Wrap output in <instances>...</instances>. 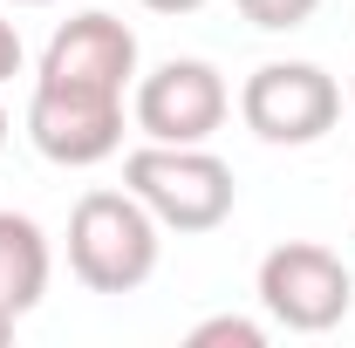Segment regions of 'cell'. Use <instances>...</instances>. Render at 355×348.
Wrapping results in <instances>:
<instances>
[{"label":"cell","mask_w":355,"mask_h":348,"mask_svg":"<svg viewBox=\"0 0 355 348\" xmlns=\"http://www.w3.org/2000/svg\"><path fill=\"white\" fill-rule=\"evenodd\" d=\"M144 7H150V14H198L205 0H144Z\"/></svg>","instance_id":"cell-12"},{"label":"cell","mask_w":355,"mask_h":348,"mask_svg":"<svg viewBox=\"0 0 355 348\" xmlns=\"http://www.w3.org/2000/svg\"><path fill=\"white\" fill-rule=\"evenodd\" d=\"M48 294V232L28 212H0V314H28Z\"/></svg>","instance_id":"cell-8"},{"label":"cell","mask_w":355,"mask_h":348,"mask_svg":"<svg viewBox=\"0 0 355 348\" xmlns=\"http://www.w3.org/2000/svg\"><path fill=\"white\" fill-rule=\"evenodd\" d=\"M7 335H14V314H0V342H7Z\"/></svg>","instance_id":"cell-13"},{"label":"cell","mask_w":355,"mask_h":348,"mask_svg":"<svg viewBox=\"0 0 355 348\" xmlns=\"http://www.w3.org/2000/svg\"><path fill=\"white\" fill-rule=\"evenodd\" d=\"M0 143H7V110H0Z\"/></svg>","instance_id":"cell-14"},{"label":"cell","mask_w":355,"mask_h":348,"mask_svg":"<svg viewBox=\"0 0 355 348\" xmlns=\"http://www.w3.org/2000/svg\"><path fill=\"white\" fill-rule=\"evenodd\" d=\"M239 116L260 143H321L342 116V82L314 62H260L239 89Z\"/></svg>","instance_id":"cell-4"},{"label":"cell","mask_w":355,"mask_h":348,"mask_svg":"<svg viewBox=\"0 0 355 348\" xmlns=\"http://www.w3.org/2000/svg\"><path fill=\"white\" fill-rule=\"evenodd\" d=\"M28 137L48 164L89 171L103 157L123 150V96L116 89H89V82H48L35 76L28 96Z\"/></svg>","instance_id":"cell-3"},{"label":"cell","mask_w":355,"mask_h":348,"mask_svg":"<svg viewBox=\"0 0 355 348\" xmlns=\"http://www.w3.org/2000/svg\"><path fill=\"white\" fill-rule=\"evenodd\" d=\"M314 7L321 0H239V14L253 21V28H266V35H287V28H308Z\"/></svg>","instance_id":"cell-10"},{"label":"cell","mask_w":355,"mask_h":348,"mask_svg":"<svg viewBox=\"0 0 355 348\" xmlns=\"http://www.w3.org/2000/svg\"><path fill=\"white\" fill-rule=\"evenodd\" d=\"M349 301H355V280L342 253H328L314 239H287L260 260V307L294 335H328L349 314Z\"/></svg>","instance_id":"cell-6"},{"label":"cell","mask_w":355,"mask_h":348,"mask_svg":"<svg viewBox=\"0 0 355 348\" xmlns=\"http://www.w3.org/2000/svg\"><path fill=\"white\" fill-rule=\"evenodd\" d=\"M14 7H48V0H14Z\"/></svg>","instance_id":"cell-15"},{"label":"cell","mask_w":355,"mask_h":348,"mask_svg":"<svg viewBox=\"0 0 355 348\" xmlns=\"http://www.w3.org/2000/svg\"><path fill=\"white\" fill-rule=\"evenodd\" d=\"M157 246L164 225L150 218V205L123 191H83L69 212V273L89 294H137L157 273Z\"/></svg>","instance_id":"cell-1"},{"label":"cell","mask_w":355,"mask_h":348,"mask_svg":"<svg viewBox=\"0 0 355 348\" xmlns=\"http://www.w3.org/2000/svg\"><path fill=\"white\" fill-rule=\"evenodd\" d=\"M184 342H191V348H260L266 328H260V321H246V314H212V321H198Z\"/></svg>","instance_id":"cell-9"},{"label":"cell","mask_w":355,"mask_h":348,"mask_svg":"<svg viewBox=\"0 0 355 348\" xmlns=\"http://www.w3.org/2000/svg\"><path fill=\"white\" fill-rule=\"evenodd\" d=\"M123 184L150 205L164 232H219L232 218V164L212 157L205 143H144L123 157Z\"/></svg>","instance_id":"cell-2"},{"label":"cell","mask_w":355,"mask_h":348,"mask_svg":"<svg viewBox=\"0 0 355 348\" xmlns=\"http://www.w3.org/2000/svg\"><path fill=\"white\" fill-rule=\"evenodd\" d=\"M42 76L48 82H89V89H123L137 82V35L116 21V14H103V7H89L76 21H62L42 48Z\"/></svg>","instance_id":"cell-7"},{"label":"cell","mask_w":355,"mask_h":348,"mask_svg":"<svg viewBox=\"0 0 355 348\" xmlns=\"http://www.w3.org/2000/svg\"><path fill=\"white\" fill-rule=\"evenodd\" d=\"M7 76H21V28L0 14V82H7Z\"/></svg>","instance_id":"cell-11"},{"label":"cell","mask_w":355,"mask_h":348,"mask_svg":"<svg viewBox=\"0 0 355 348\" xmlns=\"http://www.w3.org/2000/svg\"><path fill=\"white\" fill-rule=\"evenodd\" d=\"M225 110H232V89L198 55H171L150 76H137L130 89V116L144 130V143H205L225 123Z\"/></svg>","instance_id":"cell-5"}]
</instances>
